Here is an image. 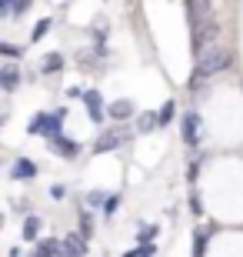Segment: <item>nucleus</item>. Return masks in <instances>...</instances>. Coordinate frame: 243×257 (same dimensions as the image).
Instances as JSON below:
<instances>
[{"label": "nucleus", "instance_id": "1", "mask_svg": "<svg viewBox=\"0 0 243 257\" xmlns=\"http://www.w3.org/2000/svg\"><path fill=\"white\" fill-rule=\"evenodd\" d=\"M226 64H230V50L226 47H210L206 54L196 57V80H206V77L220 74Z\"/></svg>", "mask_w": 243, "mask_h": 257}, {"label": "nucleus", "instance_id": "2", "mask_svg": "<svg viewBox=\"0 0 243 257\" xmlns=\"http://www.w3.org/2000/svg\"><path fill=\"white\" fill-rule=\"evenodd\" d=\"M30 134H44L50 144L60 141V134H64V110H57V114H37L34 124H30Z\"/></svg>", "mask_w": 243, "mask_h": 257}, {"label": "nucleus", "instance_id": "3", "mask_svg": "<svg viewBox=\"0 0 243 257\" xmlns=\"http://www.w3.org/2000/svg\"><path fill=\"white\" fill-rule=\"evenodd\" d=\"M127 141H130V131H127V127H117V131H107V134L97 137L94 151L97 154H107V151H113V147H120V144H127Z\"/></svg>", "mask_w": 243, "mask_h": 257}, {"label": "nucleus", "instance_id": "4", "mask_svg": "<svg viewBox=\"0 0 243 257\" xmlns=\"http://www.w3.org/2000/svg\"><path fill=\"white\" fill-rule=\"evenodd\" d=\"M87 254V240L80 234H70V237L60 240V257H84Z\"/></svg>", "mask_w": 243, "mask_h": 257}, {"label": "nucleus", "instance_id": "5", "mask_svg": "<svg viewBox=\"0 0 243 257\" xmlns=\"http://www.w3.org/2000/svg\"><path fill=\"white\" fill-rule=\"evenodd\" d=\"M34 174H37V164L27 161V157H17L14 167H10V177H14V181H30Z\"/></svg>", "mask_w": 243, "mask_h": 257}, {"label": "nucleus", "instance_id": "6", "mask_svg": "<svg viewBox=\"0 0 243 257\" xmlns=\"http://www.w3.org/2000/svg\"><path fill=\"white\" fill-rule=\"evenodd\" d=\"M183 141L187 144L200 141V114H196V110H190V114L183 117Z\"/></svg>", "mask_w": 243, "mask_h": 257}, {"label": "nucleus", "instance_id": "7", "mask_svg": "<svg viewBox=\"0 0 243 257\" xmlns=\"http://www.w3.org/2000/svg\"><path fill=\"white\" fill-rule=\"evenodd\" d=\"M84 100H87V114H90V120L100 124V120H103V100H100V94H97V90H87Z\"/></svg>", "mask_w": 243, "mask_h": 257}, {"label": "nucleus", "instance_id": "8", "mask_svg": "<svg viewBox=\"0 0 243 257\" xmlns=\"http://www.w3.org/2000/svg\"><path fill=\"white\" fill-rule=\"evenodd\" d=\"M107 114H110L113 120H127V117L133 114V104L130 100H113V104L107 107Z\"/></svg>", "mask_w": 243, "mask_h": 257}, {"label": "nucleus", "instance_id": "9", "mask_svg": "<svg viewBox=\"0 0 243 257\" xmlns=\"http://www.w3.org/2000/svg\"><path fill=\"white\" fill-rule=\"evenodd\" d=\"M57 254H60V240H40L34 257H57Z\"/></svg>", "mask_w": 243, "mask_h": 257}, {"label": "nucleus", "instance_id": "10", "mask_svg": "<svg viewBox=\"0 0 243 257\" xmlns=\"http://www.w3.org/2000/svg\"><path fill=\"white\" fill-rule=\"evenodd\" d=\"M17 67H4V70H0V84H4V90H14V87H17Z\"/></svg>", "mask_w": 243, "mask_h": 257}, {"label": "nucleus", "instance_id": "11", "mask_svg": "<svg viewBox=\"0 0 243 257\" xmlns=\"http://www.w3.org/2000/svg\"><path fill=\"white\" fill-rule=\"evenodd\" d=\"M157 124H160V114H140V120H137V131H140V134H150Z\"/></svg>", "mask_w": 243, "mask_h": 257}, {"label": "nucleus", "instance_id": "12", "mask_svg": "<svg viewBox=\"0 0 243 257\" xmlns=\"http://www.w3.org/2000/svg\"><path fill=\"white\" fill-rule=\"evenodd\" d=\"M50 147H54L57 154H64V157H77V144L74 141H64V137H60V141H54Z\"/></svg>", "mask_w": 243, "mask_h": 257}, {"label": "nucleus", "instance_id": "13", "mask_svg": "<svg viewBox=\"0 0 243 257\" xmlns=\"http://www.w3.org/2000/svg\"><path fill=\"white\" fill-rule=\"evenodd\" d=\"M37 234H40V220L37 217H27V220H24V237H27V240H40Z\"/></svg>", "mask_w": 243, "mask_h": 257}, {"label": "nucleus", "instance_id": "14", "mask_svg": "<svg viewBox=\"0 0 243 257\" xmlns=\"http://www.w3.org/2000/svg\"><path fill=\"white\" fill-rule=\"evenodd\" d=\"M60 67H64V57H60V54H50V57L44 60V70H47V74L50 70H60Z\"/></svg>", "mask_w": 243, "mask_h": 257}, {"label": "nucleus", "instance_id": "15", "mask_svg": "<svg viewBox=\"0 0 243 257\" xmlns=\"http://www.w3.org/2000/svg\"><path fill=\"white\" fill-rule=\"evenodd\" d=\"M0 54H4V57H10V60H14V57H20L24 50H20L17 44H7V40H4V44H0Z\"/></svg>", "mask_w": 243, "mask_h": 257}, {"label": "nucleus", "instance_id": "16", "mask_svg": "<svg viewBox=\"0 0 243 257\" xmlns=\"http://www.w3.org/2000/svg\"><path fill=\"white\" fill-rule=\"evenodd\" d=\"M50 27H54V20H50V17H44V20L37 24V27H34V40H40V37H44V34H47Z\"/></svg>", "mask_w": 243, "mask_h": 257}, {"label": "nucleus", "instance_id": "17", "mask_svg": "<svg viewBox=\"0 0 243 257\" xmlns=\"http://www.w3.org/2000/svg\"><path fill=\"white\" fill-rule=\"evenodd\" d=\"M206 234H210V230H200V234H196V257H203V247H206Z\"/></svg>", "mask_w": 243, "mask_h": 257}, {"label": "nucleus", "instance_id": "18", "mask_svg": "<svg viewBox=\"0 0 243 257\" xmlns=\"http://www.w3.org/2000/svg\"><path fill=\"white\" fill-rule=\"evenodd\" d=\"M117 204H120V197H107V200H103V214L110 217L113 210H117Z\"/></svg>", "mask_w": 243, "mask_h": 257}, {"label": "nucleus", "instance_id": "19", "mask_svg": "<svg viewBox=\"0 0 243 257\" xmlns=\"http://www.w3.org/2000/svg\"><path fill=\"white\" fill-rule=\"evenodd\" d=\"M170 117H173V100H170V104H163V110H160V124H167Z\"/></svg>", "mask_w": 243, "mask_h": 257}, {"label": "nucleus", "instance_id": "20", "mask_svg": "<svg viewBox=\"0 0 243 257\" xmlns=\"http://www.w3.org/2000/svg\"><path fill=\"white\" fill-rule=\"evenodd\" d=\"M153 234H157L153 227H143V230H140V240H143V247H147V240H153Z\"/></svg>", "mask_w": 243, "mask_h": 257}]
</instances>
